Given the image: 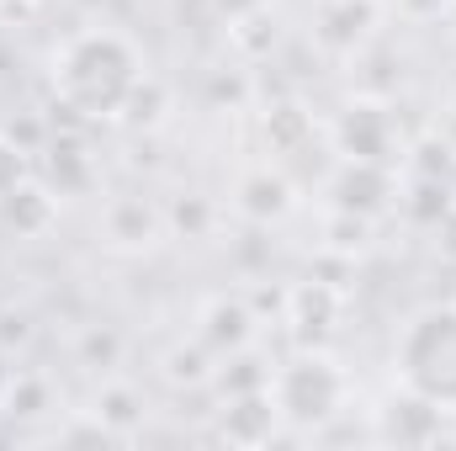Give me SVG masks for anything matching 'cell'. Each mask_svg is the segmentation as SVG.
<instances>
[{
    "mask_svg": "<svg viewBox=\"0 0 456 451\" xmlns=\"http://www.w3.org/2000/svg\"><path fill=\"white\" fill-rule=\"evenodd\" d=\"M276 414L281 420H292V425H319V420H330L335 409H340L345 398V377L324 361V356H303V361H292L281 377H276Z\"/></svg>",
    "mask_w": 456,
    "mask_h": 451,
    "instance_id": "3957f363",
    "label": "cell"
},
{
    "mask_svg": "<svg viewBox=\"0 0 456 451\" xmlns=\"http://www.w3.org/2000/svg\"><path fill=\"white\" fill-rule=\"evenodd\" d=\"M138 91H143V59L122 32L91 27V32H75L53 53V96L64 112L86 122L122 117Z\"/></svg>",
    "mask_w": 456,
    "mask_h": 451,
    "instance_id": "6da1fadb",
    "label": "cell"
},
{
    "mask_svg": "<svg viewBox=\"0 0 456 451\" xmlns=\"http://www.w3.org/2000/svg\"><path fill=\"white\" fill-rule=\"evenodd\" d=\"M393 377L436 414H456V303H425L393 340Z\"/></svg>",
    "mask_w": 456,
    "mask_h": 451,
    "instance_id": "7a4b0ae2",
    "label": "cell"
}]
</instances>
